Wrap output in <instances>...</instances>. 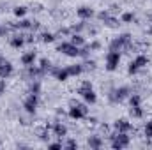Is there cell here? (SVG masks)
<instances>
[{"label": "cell", "instance_id": "1", "mask_svg": "<svg viewBox=\"0 0 152 150\" xmlns=\"http://www.w3.org/2000/svg\"><path fill=\"white\" fill-rule=\"evenodd\" d=\"M78 94L83 97V101H85L87 104H94V103L97 101V95H96V92H94L90 81H83V83L80 85V88H78Z\"/></svg>", "mask_w": 152, "mask_h": 150}, {"label": "cell", "instance_id": "2", "mask_svg": "<svg viewBox=\"0 0 152 150\" xmlns=\"http://www.w3.org/2000/svg\"><path fill=\"white\" fill-rule=\"evenodd\" d=\"M110 140H112V147H113V149H118V150L129 147V143H131L129 134H127V133H118V131H113V133H112Z\"/></svg>", "mask_w": 152, "mask_h": 150}, {"label": "cell", "instance_id": "3", "mask_svg": "<svg viewBox=\"0 0 152 150\" xmlns=\"http://www.w3.org/2000/svg\"><path fill=\"white\" fill-rule=\"evenodd\" d=\"M147 66H149V57H145V55H136L134 60L129 62L127 71H129V74H136L140 69H143V67H147Z\"/></svg>", "mask_w": 152, "mask_h": 150}, {"label": "cell", "instance_id": "4", "mask_svg": "<svg viewBox=\"0 0 152 150\" xmlns=\"http://www.w3.org/2000/svg\"><path fill=\"white\" fill-rule=\"evenodd\" d=\"M57 51H60L62 55H66V57H71V58H76V57H80V48L75 46L73 42H62V44H58V48H57Z\"/></svg>", "mask_w": 152, "mask_h": 150}, {"label": "cell", "instance_id": "5", "mask_svg": "<svg viewBox=\"0 0 152 150\" xmlns=\"http://www.w3.org/2000/svg\"><path fill=\"white\" fill-rule=\"evenodd\" d=\"M120 64V51H108L106 53V71H115Z\"/></svg>", "mask_w": 152, "mask_h": 150}, {"label": "cell", "instance_id": "6", "mask_svg": "<svg viewBox=\"0 0 152 150\" xmlns=\"http://www.w3.org/2000/svg\"><path fill=\"white\" fill-rule=\"evenodd\" d=\"M37 104H39V95L37 94H30L27 95V99L23 101V108L28 115H34L36 110H37Z\"/></svg>", "mask_w": 152, "mask_h": 150}, {"label": "cell", "instance_id": "7", "mask_svg": "<svg viewBox=\"0 0 152 150\" xmlns=\"http://www.w3.org/2000/svg\"><path fill=\"white\" fill-rule=\"evenodd\" d=\"M113 129L118 131V133H129L133 129V125H131V122L127 118H117L113 124Z\"/></svg>", "mask_w": 152, "mask_h": 150}, {"label": "cell", "instance_id": "8", "mask_svg": "<svg viewBox=\"0 0 152 150\" xmlns=\"http://www.w3.org/2000/svg\"><path fill=\"white\" fill-rule=\"evenodd\" d=\"M76 16H78L81 21H87V20H90V18L94 16V9H90L88 5H81V7L76 9Z\"/></svg>", "mask_w": 152, "mask_h": 150}, {"label": "cell", "instance_id": "9", "mask_svg": "<svg viewBox=\"0 0 152 150\" xmlns=\"http://www.w3.org/2000/svg\"><path fill=\"white\" fill-rule=\"evenodd\" d=\"M51 133H53L57 138H60V140H62V138H66V136H67V127H66L62 122H55V124L51 125Z\"/></svg>", "mask_w": 152, "mask_h": 150}, {"label": "cell", "instance_id": "10", "mask_svg": "<svg viewBox=\"0 0 152 150\" xmlns=\"http://www.w3.org/2000/svg\"><path fill=\"white\" fill-rule=\"evenodd\" d=\"M14 73V67H12V64L11 62H5V60H2L0 62V78L2 79H7L9 76Z\"/></svg>", "mask_w": 152, "mask_h": 150}, {"label": "cell", "instance_id": "11", "mask_svg": "<svg viewBox=\"0 0 152 150\" xmlns=\"http://www.w3.org/2000/svg\"><path fill=\"white\" fill-rule=\"evenodd\" d=\"M34 133H36V136H37L39 140H42V141L50 140V125H39V127L34 129Z\"/></svg>", "mask_w": 152, "mask_h": 150}, {"label": "cell", "instance_id": "12", "mask_svg": "<svg viewBox=\"0 0 152 150\" xmlns=\"http://www.w3.org/2000/svg\"><path fill=\"white\" fill-rule=\"evenodd\" d=\"M129 95H131V88H129V87H120V88L115 90V99H117V103L127 99Z\"/></svg>", "mask_w": 152, "mask_h": 150}, {"label": "cell", "instance_id": "13", "mask_svg": "<svg viewBox=\"0 0 152 150\" xmlns=\"http://www.w3.org/2000/svg\"><path fill=\"white\" fill-rule=\"evenodd\" d=\"M36 58H37V57H36V51H27V53H23V55H21V58H20V60H21V64H23V66H32V64L36 62Z\"/></svg>", "mask_w": 152, "mask_h": 150}, {"label": "cell", "instance_id": "14", "mask_svg": "<svg viewBox=\"0 0 152 150\" xmlns=\"http://www.w3.org/2000/svg\"><path fill=\"white\" fill-rule=\"evenodd\" d=\"M66 71H67L69 78H73V76H80L81 73H83V66H81V64H73V66H67Z\"/></svg>", "mask_w": 152, "mask_h": 150}, {"label": "cell", "instance_id": "15", "mask_svg": "<svg viewBox=\"0 0 152 150\" xmlns=\"http://www.w3.org/2000/svg\"><path fill=\"white\" fill-rule=\"evenodd\" d=\"M87 145L90 149H101L103 147V140H101V136H88Z\"/></svg>", "mask_w": 152, "mask_h": 150}, {"label": "cell", "instance_id": "16", "mask_svg": "<svg viewBox=\"0 0 152 150\" xmlns=\"http://www.w3.org/2000/svg\"><path fill=\"white\" fill-rule=\"evenodd\" d=\"M9 44H11L12 48L20 50V48L25 44V37H23V36H12V37L9 39Z\"/></svg>", "mask_w": 152, "mask_h": 150}, {"label": "cell", "instance_id": "17", "mask_svg": "<svg viewBox=\"0 0 152 150\" xmlns=\"http://www.w3.org/2000/svg\"><path fill=\"white\" fill-rule=\"evenodd\" d=\"M129 117H131V118H142V117H143L142 104H138V106H129Z\"/></svg>", "mask_w": 152, "mask_h": 150}, {"label": "cell", "instance_id": "18", "mask_svg": "<svg viewBox=\"0 0 152 150\" xmlns=\"http://www.w3.org/2000/svg\"><path fill=\"white\" fill-rule=\"evenodd\" d=\"M69 42H73L75 46H78V48H81V46H85V37L81 36V34H71L69 36Z\"/></svg>", "mask_w": 152, "mask_h": 150}, {"label": "cell", "instance_id": "19", "mask_svg": "<svg viewBox=\"0 0 152 150\" xmlns=\"http://www.w3.org/2000/svg\"><path fill=\"white\" fill-rule=\"evenodd\" d=\"M104 25H106V27H110V28H118L120 20H118V18H113V16H108V18L104 20Z\"/></svg>", "mask_w": 152, "mask_h": 150}, {"label": "cell", "instance_id": "20", "mask_svg": "<svg viewBox=\"0 0 152 150\" xmlns=\"http://www.w3.org/2000/svg\"><path fill=\"white\" fill-rule=\"evenodd\" d=\"M124 48H126V46L122 44V41H120L118 37L113 39V41L110 42V50H112V51H120V50H124Z\"/></svg>", "mask_w": 152, "mask_h": 150}, {"label": "cell", "instance_id": "21", "mask_svg": "<svg viewBox=\"0 0 152 150\" xmlns=\"http://www.w3.org/2000/svg\"><path fill=\"white\" fill-rule=\"evenodd\" d=\"M127 99H129V106H138V104H142L140 94H133V92H131V95H129Z\"/></svg>", "mask_w": 152, "mask_h": 150}, {"label": "cell", "instance_id": "22", "mask_svg": "<svg viewBox=\"0 0 152 150\" xmlns=\"http://www.w3.org/2000/svg\"><path fill=\"white\" fill-rule=\"evenodd\" d=\"M37 37H39V41H42V42H53V41L57 39V36H55V34H50V32H44V34H41Z\"/></svg>", "mask_w": 152, "mask_h": 150}, {"label": "cell", "instance_id": "23", "mask_svg": "<svg viewBox=\"0 0 152 150\" xmlns=\"http://www.w3.org/2000/svg\"><path fill=\"white\" fill-rule=\"evenodd\" d=\"M27 11H28V9H27L25 5H18V7H14V11H12V12H14V16H18V18H23V16L27 14Z\"/></svg>", "mask_w": 152, "mask_h": 150}, {"label": "cell", "instance_id": "24", "mask_svg": "<svg viewBox=\"0 0 152 150\" xmlns=\"http://www.w3.org/2000/svg\"><path fill=\"white\" fill-rule=\"evenodd\" d=\"M136 18H134V14L133 12H124L122 16H120V21H124V23H131V21H134Z\"/></svg>", "mask_w": 152, "mask_h": 150}, {"label": "cell", "instance_id": "25", "mask_svg": "<svg viewBox=\"0 0 152 150\" xmlns=\"http://www.w3.org/2000/svg\"><path fill=\"white\" fill-rule=\"evenodd\" d=\"M143 136L145 138H152V120H149L143 127Z\"/></svg>", "mask_w": 152, "mask_h": 150}, {"label": "cell", "instance_id": "26", "mask_svg": "<svg viewBox=\"0 0 152 150\" xmlns=\"http://www.w3.org/2000/svg\"><path fill=\"white\" fill-rule=\"evenodd\" d=\"M83 28H85V25H83V21H81V23L71 25V28H69V30H71V34H80V32H81Z\"/></svg>", "mask_w": 152, "mask_h": 150}, {"label": "cell", "instance_id": "27", "mask_svg": "<svg viewBox=\"0 0 152 150\" xmlns=\"http://www.w3.org/2000/svg\"><path fill=\"white\" fill-rule=\"evenodd\" d=\"M81 66H83V71H94V69H96V62H94V60H87V62H83Z\"/></svg>", "mask_w": 152, "mask_h": 150}, {"label": "cell", "instance_id": "28", "mask_svg": "<svg viewBox=\"0 0 152 150\" xmlns=\"http://www.w3.org/2000/svg\"><path fill=\"white\" fill-rule=\"evenodd\" d=\"M30 94H37V95L41 94V83H39L37 79L32 83V87H30Z\"/></svg>", "mask_w": 152, "mask_h": 150}, {"label": "cell", "instance_id": "29", "mask_svg": "<svg viewBox=\"0 0 152 150\" xmlns=\"http://www.w3.org/2000/svg\"><path fill=\"white\" fill-rule=\"evenodd\" d=\"M87 48H88L90 51H97V50H101V42H99V41H94V42H90Z\"/></svg>", "mask_w": 152, "mask_h": 150}, {"label": "cell", "instance_id": "30", "mask_svg": "<svg viewBox=\"0 0 152 150\" xmlns=\"http://www.w3.org/2000/svg\"><path fill=\"white\" fill-rule=\"evenodd\" d=\"M64 149H78V143H76L75 140H67L64 143Z\"/></svg>", "mask_w": 152, "mask_h": 150}, {"label": "cell", "instance_id": "31", "mask_svg": "<svg viewBox=\"0 0 152 150\" xmlns=\"http://www.w3.org/2000/svg\"><path fill=\"white\" fill-rule=\"evenodd\" d=\"M108 16H110V12H108V11H101V12H97V18H99V20H103V21H104Z\"/></svg>", "mask_w": 152, "mask_h": 150}, {"label": "cell", "instance_id": "32", "mask_svg": "<svg viewBox=\"0 0 152 150\" xmlns=\"http://www.w3.org/2000/svg\"><path fill=\"white\" fill-rule=\"evenodd\" d=\"M48 147L53 149V150H58V149H64V143H62V141H60V143H50Z\"/></svg>", "mask_w": 152, "mask_h": 150}, {"label": "cell", "instance_id": "33", "mask_svg": "<svg viewBox=\"0 0 152 150\" xmlns=\"http://www.w3.org/2000/svg\"><path fill=\"white\" fill-rule=\"evenodd\" d=\"M147 21H149V23H152V12H149V14H147Z\"/></svg>", "mask_w": 152, "mask_h": 150}, {"label": "cell", "instance_id": "34", "mask_svg": "<svg viewBox=\"0 0 152 150\" xmlns=\"http://www.w3.org/2000/svg\"><path fill=\"white\" fill-rule=\"evenodd\" d=\"M2 34H4V30H2V28H0V36H2Z\"/></svg>", "mask_w": 152, "mask_h": 150}, {"label": "cell", "instance_id": "35", "mask_svg": "<svg viewBox=\"0 0 152 150\" xmlns=\"http://www.w3.org/2000/svg\"><path fill=\"white\" fill-rule=\"evenodd\" d=\"M0 62H2V57H0Z\"/></svg>", "mask_w": 152, "mask_h": 150}]
</instances>
